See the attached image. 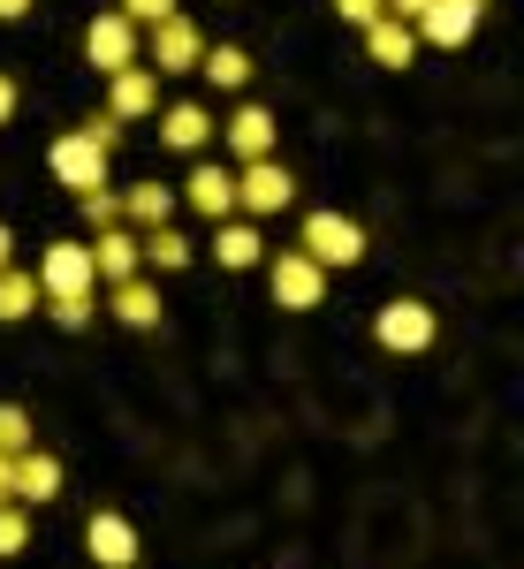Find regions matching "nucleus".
<instances>
[{"label": "nucleus", "instance_id": "1", "mask_svg": "<svg viewBox=\"0 0 524 569\" xmlns=\"http://www.w3.org/2000/svg\"><path fill=\"white\" fill-rule=\"evenodd\" d=\"M198 53H206V31L175 8L160 23H145V53H137V61H145L152 77H182V69H198Z\"/></svg>", "mask_w": 524, "mask_h": 569}, {"label": "nucleus", "instance_id": "2", "mask_svg": "<svg viewBox=\"0 0 524 569\" xmlns=\"http://www.w3.org/2000/svg\"><path fill=\"white\" fill-rule=\"evenodd\" d=\"M297 251H305L319 273H335V266H357V259H365V228H357L349 213H305Z\"/></svg>", "mask_w": 524, "mask_h": 569}, {"label": "nucleus", "instance_id": "3", "mask_svg": "<svg viewBox=\"0 0 524 569\" xmlns=\"http://www.w3.org/2000/svg\"><path fill=\"white\" fill-rule=\"evenodd\" d=\"M373 335H380V350L418 357V350H434L441 319H434V305H418V297H388V305H380V319H373Z\"/></svg>", "mask_w": 524, "mask_h": 569}, {"label": "nucleus", "instance_id": "4", "mask_svg": "<svg viewBox=\"0 0 524 569\" xmlns=\"http://www.w3.org/2000/svg\"><path fill=\"white\" fill-rule=\"evenodd\" d=\"M266 266V281H274V305L281 311H319L327 305V273L305 259V251H274V259H259Z\"/></svg>", "mask_w": 524, "mask_h": 569}, {"label": "nucleus", "instance_id": "5", "mask_svg": "<svg viewBox=\"0 0 524 569\" xmlns=\"http://www.w3.org/2000/svg\"><path fill=\"white\" fill-rule=\"evenodd\" d=\"M39 297H91L99 273H91V243H46L39 266H31Z\"/></svg>", "mask_w": 524, "mask_h": 569}, {"label": "nucleus", "instance_id": "6", "mask_svg": "<svg viewBox=\"0 0 524 569\" xmlns=\"http://www.w3.org/2000/svg\"><path fill=\"white\" fill-rule=\"evenodd\" d=\"M289 198H297V176H289L281 160H244V168H236V213L266 220V213H281Z\"/></svg>", "mask_w": 524, "mask_h": 569}, {"label": "nucleus", "instance_id": "7", "mask_svg": "<svg viewBox=\"0 0 524 569\" xmlns=\"http://www.w3.org/2000/svg\"><path fill=\"white\" fill-rule=\"evenodd\" d=\"M46 168H53V182H61L69 198H85V190H99V182H107V152H99L85 130H69V137H53Z\"/></svg>", "mask_w": 524, "mask_h": 569}, {"label": "nucleus", "instance_id": "8", "mask_svg": "<svg viewBox=\"0 0 524 569\" xmlns=\"http://www.w3.org/2000/svg\"><path fill=\"white\" fill-rule=\"evenodd\" d=\"M85 61L99 69V77H115V69H130V61H137V23L122 16V8H107V16H91V23H85Z\"/></svg>", "mask_w": 524, "mask_h": 569}, {"label": "nucleus", "instance_id": "9", "mask_svg": "<svg viewBox=\"0 0 524 569\" xmlns=\"http://www.w3.org/2000/svg\"><path fill=\"white\" fill-rule=\"evenodd\" d=\"M411 31H418V46L464 53V46H472V31H479V8H472V0H434V8H426Z\"/></svg>", "mask_w": 524, "mask_h": 569}, {"label": "nucleus", "instance_id": "10", "mask_svg": "<svg viewBox=\"0 0 524 569\" xmlns=\"http://www.w3.org/2000/svg\"><path fill=\"white\" fill-rule=\"evenodd\" d=\"M107 114H115V122H145V114H160V77H152L145 61L115 69V77H107Z\"/></svg>", "mask_w": 524, "mask_h": 569}, {"label": "nucleus", "instance_id": "11", "mask_svg": "<svg viewBox=\"0 0 524 569\" xmlns=\"http://www.w3.org/2000/svg\"><path fill=\"white\" fill-rule=\"evenodd\" d=\"M85 547H91V562H99V569H137V525H130V517H115V509H91Z\"/></svg>", "mask_w": 524, "mask_h": 569}, {"label": "nucleus", "instance_id": "12", "mask_svg": "<svg viewBox=\"0 0 524 569\" xmlns=\"http://www.w3.org/2000/svg\"><path fill=\"white\" fill-rule=\"evenodd\" d=\"M175 198H182L190 213H206V220H228V213H236V168H214V160H206V168L182 176Z\"/></svg>", "mask_w": 524, "mask_h": 569}, {"label": "nucleus", "instance_id": "13", "mask_svg": "<svg viewBox=\"0 0 524 569\" xmlns=\"http://www.w3.org/2000/svg\"><path fill=\"white\" fill-rule=\"evenodd\" d=\"M91 273H99V289H115V281H130V273H145V259H137V228H99L91 236Z\"/></svg>", "mask_w": 524, "mask_h": 569}, {"label": "nucleus", "instance_id": "14", "mask_svg": "<svg viewBox=\"0 0 524 569\" xmlns=\"http://www.w3.org/2000/svg\"><path fill=\"white\" fill-rule=\"evenodd\" d=\"M214 130H220V122L198 107V99H175L168 114H160V144H168V152H206Z\"/></svg>", "mask_w": 524, "mask_h": 569}, {"label": "nucleus", "instance_id": "15", "mask_svg": "<svg viewBox=\"0 0 524 569\" xmlns=\"http://www.w3.org/2000/svg\"><path fill=\"white\" fill-rule=\"evenodd\" d=\"M16 501H23V509H46V501H61V456H46V448H23V456H16Z\"/></svg>", "mask_w": 524, "mask_h": 569}, {"label": "nucleus", "instance_id": "16", "mask_svg": "<svg viewBox=\"0 0 524 569\" xmlns=\"http://www.w3.org/2000/svg\"><path fill=\"white\" fill-rule=\"evenodd\" d=\"M220 137H228V152H236V168H244V160H274V114H266V107H236Z\"/></svg>", "mask_w": 524, "mask_h": 569}, {"label": "nucleus", "instance_id": "17", "mask_svg": "<svg viewBox=\"0 0 524 569\" xmlns=\"http://www.w3.org/2000/svg\"><path fill=\"white\" fill-rule=\"evenodd\" d=\"M214 259L228 266V273H251V266L266 259V236L251 228V220H236V213H228V220H214Z\"/></svg>", "mask_w": 524, "mask_h": 569}, {"label": "nucleus", "instance_id": "18", "mask_svg": "<svg viewBox=\"0 0 524 569\" xmlns=\"http://www.w3.org/2000/svg\"><path fill=\"white\" fill-rule=\"evenodd\" d=\"M365 53H373L380 69H411V61H418V31L395 23V16H373V23H365Z\"/></svg>", "mask_w": 524, "mask_h": 569}, {"label": "nucleus", "instance_id": "19", "mask_svg": "<svg viewBox=\"0 0 524 569\" xmlns=\"http://www.w3.org/2000/svg\"><path fill=\"white\" fill-rule=\"evenodd\" d=\"M175 206H182V198H175L168 182H130V190H122V228H137V236H145V228H168Z\"/></svg>", "mask_w": 524, "mask_h": 569}, {"label": "nucleus", "instance_id": "20", "mask_svg": "<svg viewBox=\"0 0 524 569\" xmlns=\"http://www.w3.org/2000/svg\"><path fill=\"white\" fill-rule=\"evenodd\" d=\"M107 297H115V319H122V327H137V335H152V327H160V289H152L145 273H130V281H115Z\"/></svg>", "mask_w": 524, "mask_h": 569}, {"label": "nucleus", "instance_id": "21", "mask_svg": "<svg viewBox=\"0 0 524 569\" xmlns=\"http://www.w3.org/2000/svg\"><path fill=\"white\" fill-rule=\"evenodd\" d=\"M137 259L152 266V273H182L198 251H190V236H175V228H145V236H137Z\"/></svg>", "mask_w": 524, "mask_h": 569}, {"label": "nucleus", "instance_id": "22", "mask_svg": "<svg viewBox=\"0 0 524 569\" xmlns=\"http://www.w3.org/2000/svg\"><path fill=\"white\" fill-rule=\"evenodd\" d=\"M39 311V281H31V266H0V327H16V319H31Z\"/></svg>", "mask_w": 524, "mask_h": 569}, {"label": "nucleus", "instance_id": "23", "mask_svg": "<svg viewBox=\"0 0 524 569\" xmlns=\"http://www.w3.org/2000/svg\"><path fill=\"white\" fill-rule=\"evenodd\" d=\"M198 69H206V84H214V91H244V84H251V53H244V46H206Z\"/></svg>", "mask_w": 524, "mask_h": 569}, {"label": "nucleus", "instance_id": "24", "mask_svg": "<svg viewBox=\"0 0 524 569\" xmlns=\"http://www.w3.org/2000/svg\"><path fill=\"white\" fill-rule=\"evenodd\" d=\"M23 547H31V509L23 501H0V562L23 555Z\"/></svg>", "mask_w": 524, "mask_h": 569}, {"label": "nucleus", "instance_id": "25", "mask_svg": "<svg viewBox=\"0 0 524 569\" xmlns=\"http://www.w3.org/2000/svg\"><path fill=\"white\" fill-rule=\"evenodd\" d=\"M77 206H85V228L99 236V228H115V220H122V190H107V182H99V190H85Z\"/></svg>", "mask_w": 524, "mask_h": 569}, {"label": "nucleus", "instance_id": "26", "mask_svg": "<svg viewBox=\"0 0 524 569\" xmlns=\"http://www.w3.org/2000/svg\"><path fill=\"white\" fill-rule=\"evenodd\" d=\"M46 311H53V327L77 335V327H91V311H99V289H91V297H46Z\"/></svg>", "mask_w": 524, "mask_h": 569}, {"label": "nucleus", "instance_id": "27", "mask_svg": "<svg viewBox=\"0 0 524 569\" xmlns=\"http://www.w3.org/2000/svg\"><path fill=\"white\" fill-rule=\"evenodd\" d=\"M31 448V418H23V402H0V456H23Z\"/></svg>", "mask_w": 524, "mask_h": 569}, {"label": "nucleus", "instance_id": "28", "mask_svg": "<svg viewBox=\"0 0 524 569\" xmlns=\"http://www.w3.org/2000/svg\"><path fill=\"white\" fill-rule=\"evenodd\" d=\"M115 8L130 16L137 31H145V23H160V16H175V0H115Z\"/></svg>", "mask_w": 524, "mask_h": 569}, {"label": "nucleus", "instance_id": "29", "mask_svg": "<svg viewBox=\"0 0 524 569\" xmlns=\"http://www.w3.org/2000/svg\"><path fill=\"white\" fill-rule=\"evenodd\" d=\"M85 137H91V144H99V152H115V144H122V122H115V114L99 107V114H91V122H85Z\"/></svg>", "mask_w": 524, "mask_h": 569}, {"label": "nucleus", "instance_id": "30", "mask_svg": "<svg viewBox=\"0 0 524 569\" xmlns=\"http://www.w3.org/2000/svg\"><path fill=\"white\" fill-rule=\"evenodd\" d=\"M335 16H343V23H357V31H365V23H373V16H388V8H380V0H335Z\"/></svg>", "mask_w": 524, "mask_h": 569}, {"label": "nucleus", "instance_id": "31", "mask_svg": "<svg viewBox=\"0 0 524 569\" xmlns=\"http://www.w3.org/2000/svg\"><path fill=\"white\" fill-rule=\"evenodd\" d=\"M380 8H388L395 23H418V16H426V8H434V0H380Z\"/></svg>", "mask_w": 524, "mask_h": 569}, {"label": "nucleus", "instance_id": "32", "mask_svg": "<svg viewBox=\"0 0 524 569\" xmlns=\"http://www.w3.org/2000/svg\"><path fill=\"white\" fill-rule=\"evenodd\" d=\"M16 122V77H0V130Z\"/></svg>", "mask_w": 524, "mask_h": 569}, {"label": "nucleus", "instance_id": "33", "mask_svg": "<svg viewBox=\"0 0 524 569\" xmlns=\"http://www.w3.org/2000/svg\"><path fill=\"white\" fill-rule=\"evenodd\" d=\"M0 501H16V456H0Z\"/></svg>", "mask_w": 524, "mask_h": 569}, {"label": "nucleus", "instance_id": "34", "mask_svg": "<svg viewBox=\"0 0 524 569\" xmlns=\"http://www.w3.org/2000/svg\"><path fill=\"white\" fill-rule=\"evenodd\" d=\"M31 16V0H0V23H23Z\"/></svg>", "mask_w": 524, "mask_h": 569}, {"label": "nucleus", "instance_id": "35", "mask_svg": "<svg viewBox=\"0 0 524 569\" xmlns=\"http://www.w3.org/2000/svg\"><path fill=\"white\" fill-rule=\"evenodd\" d=\"M8 243H16V236H8V228H0V266H8Z\"/></svg>", "mask_w": 524, "mask_h": 569}, {"label": "nucleus", "instance_id": "36", "mask_svg": "<svg viewBox=\"0 0 524 569\" xmlns=\"http://www.w3.org/2000/svg\"><path fill=\"white\" fill-rule=\"evenodd\" d=\"M472 8H479V16H486V0H472Z\"/></svg>", "mask_w": 524, "mask_h": 569}]
</instances>
